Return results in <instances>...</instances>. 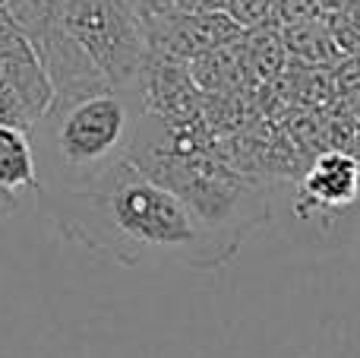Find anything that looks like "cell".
Here are the masks:
<instances>
[{
	"instance_id": "obj_1",
	"label": "cell",
	"mask_w": 360,
	"mask_h": 358,
	"mask_svg": "<svg viewBox=\"0 0 360 358\" xmlns=\"http://www.w3.org/2000/svg\"><path fill=\"white\" fill-rule=\"evenodd\" d=\"M41 200L63 238L124 266L177 264L221 270L243 247L209 228L174 190L152 181L130 159L89 187L44 194Z\"/></svg>"
},
{
	"instance_id": "obj_2",
	"label": "cell",
	"mask_w": 360,
	"mask_h": 358,
	"mask_svg": "<svg viewBox=\"0 0 360 358\" xmlns=\"http://www.w3.org/2000/svg\"><path fill=\"white\" fill-rule=\"evenodd\" d=\"M143 114V92L136 89L95 82L51 92L48 108L29 130L38 197L82 190L124 162Z\"/></svg>"
},
{
	"instance_id": "obj_3",
	"label": "cell",
	"mask_w": 360,
	"mask_h": 358,
	"mask_svg": "<svg viewBox=\"0 0 360 358\" xmlns=\"http://www.w3.org/2000/svg\"><path fill=\"white\" fill-rule=\"evenodd\" d=\"M51 23L89 57L108 86L143 92L149 48L143 23L124 0H57Z\"/></svg>"
},
{
	"instance_id": "obj_4",
	"label": "cell",
	"mask_w": 360,
	"mask_h": 358,
	"mask_svg": "<svg viewBox=\"0 0 360 358\" xmlns=\"http://www.w3.org/2000/svg\"><path fill=\"white\" fill-rule=\"evenodd\" d=\"M360 206V159L326 149L307 162L291 194V209L307 232H345Z\"/></svg>"
},
{
	"instance_id": "obj_5",
	"label": "cell",
	"mask_w": 360,
	"mask_h": 358,
	"mask_svg": "<svg viewBox=\"0 0 360 358\" xmlns=\"http://www.w3.org/2000/svg\"><path fill=\"white\" fill-rule=\"evenodd\" d=\"M143 32H146L149 57L174 61V63H190L205 51L221 48V44L237 42L243 35V29L224 10L215 13L168 10L162 16L146 19Z\"/></svg>"
},
{
	"instance_id": "obj_6",
	"label": "cell",
	"mask_w": 360,
	"mask_h": 358,
	"mask_svg": "<svg viewBox=\"0 0 360 358\" xmlns=\"http://www.w3.org/2000/svg\"><path fill=\"white\" fill-rule=\"evenodd\" d=\"M143 105L165 124L184 127L202 114V92L193 82L186 63L149 57L143 73Z\"/></svg>"
},
{
	"instance_id": "obj_7",
	"label": "cell",
	"mask_w": 360,
	"mask_h": 358,
	"mask_svg": "<svg viewBox=\"0 0 360 358\" xmlns=\"http://www.w3.org/2000/svg\"><path fill=\"white\" fill-rule=\"evenodd\" d=\"M186 70H190L193 82L199 86L202 95H250L253 92L247 80L240 38L199 54L196 61L186 63Z\"/></svg>"
},
{
	"instance_id": "obj_8",
	"label": "cell",
	"mask_w": 360,
	"mask_h": 358,
	"mask_svg": "<svg viewBox=\"0 0 360 358\" xmlns=\"http://www.w3.org/2000/svg\"><path fill=\"white\" fill-rule=\"evenodd\" d=\"M281 42H285L288 61L300 63V67H319V70H332L335 63L345 61L342 48L335 44V35L329 29L326 13H316L310 19H300L291 25H278Z\"/></svg>"
},
{
	"instance_id": "obj_9",
	"label": "cell",
	"mask_w": 360,
	"mask_h": 358,
	"mask_svg": "<svg viewBox=\"0 0 360 358\" xmlns=\"http://www.w3.org/2000/svg\"><path fill=\"white\" fill-rule=\"evenodd\" d=\"M0 190L25 203V197H38V168L29 143V130L0 124Z\"/></svg>"
},
{
	"instance_id": "obj_10",
	"label": "cell",
	"mask_w": 360,
	"mask_h": 358,
	"mask_svg": "<svg viewBox=\"0 0 360 358\" xmlns=\"http://www.w3.org/2000/svg\"><path fill=\"white\" fill-rule=\"evenodd\" d=\"M240 51H243L247 80L253 92H262L266 86H272L288 67V51H285V42H281V32L275 23L243 29Z\"/></svg>"
},
{
	"instance_id": "obj_11",
	"label": "cell",
	"mask_w": 360,
	"mask_h": 358,
	"mask_svg": "<svg viewBox=\"0 0 360 358\" xmlns=\"http://www.w3.org/2000/svg\"><path fill=\"white\" fill-rule=\"evenodd\" d=\"M326 19H329V29L335 35V44L342 48V54H360V0H348L338 10L326 13Z\"/></svg>"
},
{
	"instance_id": "obj_12",
	"label": "cell",
	"mask_w": 360,
	"mask_h": 358,
	"mask_svg": "<svg viewBox=\"0 0 360 358\" xmlns=\"http://www.w3.org/2000/svg\"><path fill=\"white\" fill-rule=\"evenodd\" d=\"M224 13L240 29H253L272 23V0H224Z\"/></svg>"
},
{
	"instance_id": "obj_13",
	"label": "cell",
	"mask_w": 360,
	"mask_h": 358,
	"mask_svg": "<svg viewBox=\"0 0 360 358\" xmlns=\"http://www.w3.org/2000/svg\"><path fill=\"white\" fill-rule=\"evenodd\" d=\"M323 13L316 6V0H272V23L275 25H291L300 19H310Z\"/></svg>"
},
{
	"instance_id": "obj_14",
	"label": "cell",
	"mask_w": 360,
	"mask_h": 358,
	"mask_svg": "<svg viewBox=\"0 0 360 358\" xmlns=\"http://www.w3.org/2000/svg\"><path fill=\"white\" fill-rule=\"evenodd\" d=\"M124 4L136 13L139 23H146V19H152V16H162V13L174 10V0H124Z\"/></svg>"
},
{
	"instance_id": "obj_15",
	"label": "cell",
	"mask_w": 360,
	"mask_h": 358,
	"mask_svg": "<svg viewBox=\"0 0 360 358\" xmlns=\"http://www.w3.org/2000/svg\"><path fill=\"white\" fill-rule=\"evenodd\" d=\"M174 10H184V13H215V10H224V0H174Z\"/></svg>"
},
{
	"instance_id": "obj_16",
	"label": "cell",
	"mask_w": 360,
	"mask_h": 358,
	"mask_svg": "<svg viewBox=\"0 0 360 358\" xmlns=\"http://www.w3.org/2000/svg\"><path fill=\"white\" fill-rule=\"evenodd\" d=\"M357 105H354V140H351V156H354V159H360V95H357Z\"/></svg>"
},
{
	"instance_id": "obj_17",
	"label": "cell",
	"mask_w": 360,
	"mask_h": 358,
	"mask_svg": "<svg viewBox=\"0 0 360 358\" xmlns=\"http://www.w3.org/2000/svg\"><path fill=\"white\" fill-rule=\"evenodd\" d=\"M342 4H348V0H316V6H319V10H323V13L338 10V6H342Z\"/></svg>"
}]
</instances>
